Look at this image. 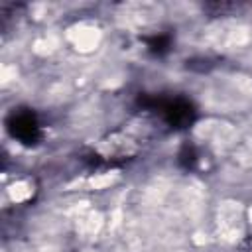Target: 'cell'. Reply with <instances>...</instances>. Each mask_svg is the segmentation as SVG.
Returning <instances> with one entry per match:
<instances>
[{"instance_id":"cell-2","label":"cell","mask_w":252,"mask_h":252,"mask_svg":"<svg viewBox=\"0 0 252 252\" xmlns=\"http://www.w3.org/2000/svg\"><path fill=\"white\" fill-rule=\"evenodd\" d=\"M8 130L10 134L20 140L22 144L26 146H33L37 144L39 136H41V130H39V122L35 118V114L32 110H14L8 118Z\"/></svg>"},{"instance_id":"cell-3","label":"cell","mask_w":252,"mask_h":252,"mask_svg":"<svg viewBox=\"0 0 252 252\" xmlns=\"http://www.w3.org/2000/svg\"><path fill=\"white\" fill-rule=\"evenodd\" d=\"M146 43H148V49H150L152 53H156V55H163V53L169 49V45H171V37H169L167 33H159V35L148 37Z\"/></svg>"},{"instance_id":"cell-1","label":"cell","mask_w":252,"mask_h":252,"mask_svg":"<svg viewBox=\"0 0 252 252\" xmlns=\"http://www.w3.org/2000/svg\"><path fill=\"white\" fill-rule=\"evenodd\" d=\"M138 102L146 108H156L161 112L165 122L173 128H185L195 120V108L185 98H156V96H140Z\"/></svg>"},{"instance_id":"cell-4","label":"cell","mask_w":252,"mask_h":252,"mask_svg":"<svg viewBox=\"0 0 252 252\" xmlns=\"http://www.w3.org/2000/svg\"><path fill=\"white\" fill-rule=\"evenodd\" d=\"M197 159V154H195V148L193 146H183V150L179 152V163L183 167H193Z\"/></svg>"}]
</instances>
